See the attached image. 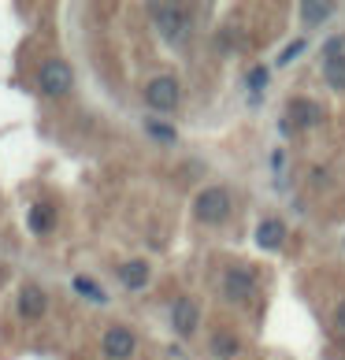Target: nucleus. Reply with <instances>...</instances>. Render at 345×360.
I'll use <instances>...</instances> for the list:
<instances>
[{
	"label": "nucleus",
	"mask_w": 345,
	"mask_h": 360,
	"mask_svg": "<svg viewBox=\"0 0 345 360\" xmlns=\"http://www.w3.org/2000/svg\"><path fill=\"white\" fill-rule=\"evenodd\" d=\"M71 82H74V71L63 60H48L41 68V75H37V89H41L45 97H63V93H71Z\"/></svg>",
	"instance_id": "1"
},
{
	"label": "nucleus",
	"mask_w": 345,
	"mask_h": 360,
	"mask_svg": "<svg viewBox=\"0 0 345 360\" xmlns=\"http://www.w3.org/2000/svg\"><path fill=\"white\" fill-rule=\"evenodd\" d=\"M193 212H197V219H204V223L227 219V216H230V193L219 190V186H211V190H204V193L193 201Z\"/></svg>",
	"instance_id": "2"
},
{
	"label": "nucleus",
	"mask_w": 345,
	"mask_h": 360,
	"mask_svg": "<svg viewBox=\"0 0 345 360\" xmlns=\"http://www.w3.org/2000/svg\"><path fill=\"white\" fill-rule=\"evenodd\" d=\"M152 19H156V30H160L167 41H178L182 30L190 26V19H185V11L178 4H156L152 8Z\"/></svg>",
	"instance_id": "3"
},
{
	"label": "nucleus",
	"mask_w": 345,
	"mask_h": 360,
	"mask_svg": "<svg viewBox=\"0 0 345 360\" xmlns=\"http://www.w3.org/2000/svg\"><path fill=\"white\" fill-rule=\"evenodd\" d=\"M145 101H149L156 112H171L178 104V82H175V78H167V75L152 78V82L145 86Z\"/></svg>",
	"instance_id": "4"
},
{
	"label": "nucleus",
	"mask_w": 345,
	"mask_h": 360,
	"mask_svg": "<svg viewBox=\"0 0 345 360\" xmlns=\"http://www.w3.org/2000/svg\"><path fill=\"white\" fill-rule=\"evenodd\" d=\"M48 309V297L41 293V286H34V283H26L19 290V316L22 319H41Z\"/></svg>",
	"instance_id": "5"
},
{
	"label": "nucleus",
	"mask_w": 345,
	"mask_h": 360,
	"mask_svg": "<svg viewBox=\"0 0 345 360\" xmlns=\"http://www.w3.org/2000/svg\"><path fill=\"white\" fill-rule=\"evenodd\" d=\"M253 286H256V278H253V271H245V268H230L227 278H223V290H227L230 301L253 297Z\"/></svg>",
	"instance_id": "6"
},
{
	"label": "nucleus",
	"mask_w": 345,
	"mask_h": 360,
	"mask_svg": "<svg viewBox=\"0 0 345 360\" xmlns=\"http://www.w3.org/2000/svg\"><path fill=\"white\" fill-rule=\"evenodd\" d=\"M134 353V335H130L126 327H112L108 335H104V356L108 360H126Z\"/></svg>",
	"instance_id": "7"
},
{
	"label": "nucleus",
	"mask_w": 345,
	"mask_h": 360,
	"mask_svg": "<svg viewBox=\"0 0 345 360\" xmlns=\"http://www.w3.org/2000/svg\"><path fill=\"white\" fill-rule=\"evenodd\" d=\"M171 319H175L178 335H193V327H197V304L190 297H178L175 309H171Z\"/></svg>",
	"instance_id": "8"
},
{
	"label": "nucleus",
	"mask_w": 345,
	"mask_h": 360,
	"mask_svg": "<svg viewBox=\"0 0 345 360\" xmlns=\"http://www.w3.org/2000/svg\"><path fill=\"white\" fill-rule=\"evenodd\" d=\"M282 238H286L282 219H263V223L256 226V245H260V249H278V245H282Z\"/></svg>",
	"instance_id": "9"
},
{
	"label": "nucleus",
	"mask_w": 345,
	"mask_h": 360,
	"mask_svg": "<svg viewBox=\"0 0 345 360\" xmlns=\"http://www.w3.org/2000/svg\"><path fill=\"white\" fill-rule=\"evenodd\" d=\"M119 283H123L126 290H141L145 283H149V264L145 260H130L119 268Z\"/></svg>",
	"instance_id": "10"
},
{
	"label": "nucleus",
	"mask_w": 345,
	"mask_h": 360,
	"mask_svg": "<svg viewBox=\"0 0 345 360\" xmlns=\"http://www.w3.org/2000/svg\"><path fill=\"white\" fill-rule=\"evenodd\" d=\"M52 226H56V212H52L48 205H34L30 208V231L34 234H48Z\"/></svg>",
	"instance_id": "11"
},
{
	"label": "nucleus",
	"mask_w": 345,
	"mask_h": 360,
	"mask_svg": "<svg viewBox=\"0 0 345 360\" xmlns=\"http://www.w3.org/2000/svg\"><path fill=\"white\" fill-rule=\"evenodd\" d=\"M334 15V4H301V19L308 26H320Z\"/></svg>",
	"instance_id": "12"
},
{
	"label": "nucleus",
	"mask_w": 345,
	"mask_h": 360,
	"mask_svg": "<svg viewBox=\"0 0 345 360\" xmlns=\"http://www.w3.org/2000/svg\"><path fill=\"white\" fill-rule=\"evenodd\" d=\"M323 78H327V86H334V89H345V56H334V60H327V63H323Z\"/></svg>",
	"instance_id": "13"
},
{
	"label": "nucleus",
	"mask_w": 345,
	"mask_h": 360,
	"mask_svg": "<svg viewBox=\"0 0 345 360\" xmlns=\"http://www.w3.org/2000/svg\"><path fill=\"white\" fill-rule=\"evenodd\" d=\"M289 112H294V123H297V127L320 123V108H315L312 101H294V104H289Z\"/></svg>",
	"instance_id": "14"
},
{
	"label": "nucleus",
	"mask_w": 345,
	"mask_h": 360,
	"mask_svg": "<svg viewBox=\"0 0 345 360\" xmlns=\"http://www.w3.org/2000/svg\"><path fill=\"white\" fill-rule=\"evenodd\" d=\"M211 353L223 356V360H230V356L237 353V338H230V335H216V338H211Z\"/></svg>",
	"instance_id": "15"
},
{
	"label": "nucleus",
	"mask_w": 345,
	"mask_h": 360,
	"mask_svg": "<svg viewBox=\"0 0 345 360\" xmlns=\"http://www.w3.org/2000/svg\"><path fill=\"white\" fill-rule=\"evenodd\" d=\"M149 138H156V141H164V145H171L178 134H175V127H167V123H160V119H149Z\"/></svg>",
	"instance_id": "16"
},
{
	"label": "nucleus",
	"mask_w": 345,
	"mask_h": 360,
	"mask_svg": "<svg viewBox=\"0 0 345 360\" xmlns=\"http://www.w3.org/2000/svg\"><path fill=\"white\" fill-rule=\"evenodd\" d=\"M74 290H78V293H82V297H89V301H100V304H104V301H108V297H104V290H100L97 283H89V278H86V275H78V278H74Z\"/></svg>",
	"instance_id": "17"
},
{
	"label": "nucleus",
	"mask_w": 345,
	"mask_h": 360,
	"mask_svg": "<svg viewBox=\"0 0 345 360\" xmlns=\"http://www.w3.org/2000/svg\"><path fill=\"white\" fill-rule=\"evenodd\" d=\"M301 52H304V41H294V45H289V49L282 52V56H278V68H286V63H294V60L301 56Z\"/></svg>",
	"instance_id": "18"
},
{
	"label": "nucleus",
	"mask_w": 345,
	"mask_h": 360,
	"mask_svg": "<svg viewBox=\"0 0 345 360\" xmlns=\"http://www.w3.org/2000/svg\"><path fill=\"white\" fill-rule=\"evenodd\" d=\"M249 86H253L256 93H260L263 86H268V68H256V71H253V78H249Z\"/></svg>",
	"instance_id": "19"
},
{
	"label": "nucleus",
	"mask_w": 345,
	"mask_h": 360,
	"mask_svg": "<svg viewBox=\"0 0 345 360\" xmlns=\"http://www.w3.org/2000/svg\"><path fill=\"white\" fill-rule=\"evenodd\" d=\"M334 327H338L341 335H345V301L338 304V312H334Z\"/></svg>",
	"instance_id": "20"
}]
</instances>
